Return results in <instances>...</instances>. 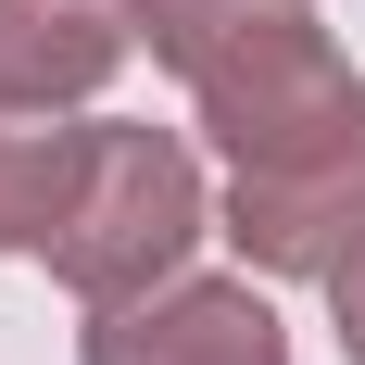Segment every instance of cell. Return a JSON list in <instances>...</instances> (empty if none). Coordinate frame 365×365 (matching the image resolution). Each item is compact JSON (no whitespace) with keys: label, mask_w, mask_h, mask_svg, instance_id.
I'll list each match as a JSON object with an SVG mask.
<instances>
[{"label":"cell","mask_w":365,"mask_h":365,"mask_svg":"<svg viewBox=\"0 0 365 365\" xmlns=\"http://www.w3.org/2000/svg\"><path fill=\"white\" fill-rule=\"evenodd\" d=\"M189 227H202V189H189V164L151 126H101V151H88V202L63 215V240H51V264H63L88 302L139 290L151 264L189 252Z\"/></svg>","instance_id":"6da1fadb"},{"label":"cell","mask_w":365,"mask_h":365,"mask_svg":"<svg viewBox=\"0 0 365 365\" xmlns=\"http://www.w3.org/2000/svg\"><path fill=\"white\" fill-rule=\"evenodd\" d=\"M88 151L76 126H0V252H51L76 215V189H88Z\"/></svg>","instance_id":"277c9868"},{"label":"cell","mask_w":365,"mask_h":365,"mask_svg":"<svg viewBox=\"0 0 365 365\" xmlns=\"http://www.w3.org/2000/svg\"><path fill=\"white\" fill-rule=\"evenodd\" d=\"M88 365H290V353H277V315L252 290H177L164 315L101 328Z\"/></svg>","instance_id":"7a4b0ae2"},{"label":"cell","mask_w":365,"mask_h":365,"mask_svg":"<svg viewBox=\"0 0 365 365\" xmlns=\"http://www.w3.org/2000/svg\"><path fill=\"white\" fill-rule=\"evenodd\" d=\"M340 340H353V365H365V252L340 264Z\"/></svg>","instance_id":"5b68a950"},{"label":"cell","mask_w":365,"mask_h":365,"mask_svg":"<svg viewBox=\"0 0 365 365\" xmlns=\"http://www.w3.org/2000/svg\"><path fill=\"white\" fill-rule=\"evenodd\" d=\"M113 51H126L113 0H0V101H63L113 76Z\"/></svg>","instance_id":"3957f363"}]
</instances>
